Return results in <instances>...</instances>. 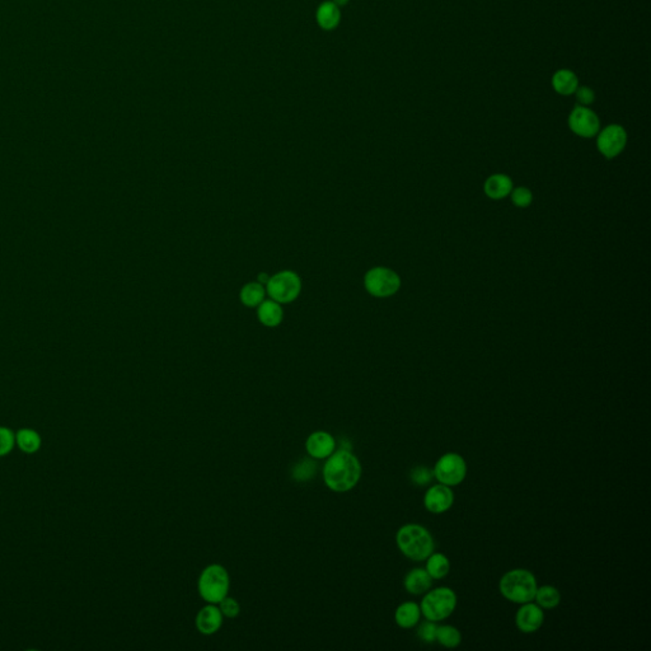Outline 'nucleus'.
<instances>
[{"label": "nucleus", "mask_w": 651, "mask_h": 651, "mask_svg": "<svg viewBox=\"0 0 651 651\" xmlns=\"http://www.w3.org/2000/svg\"><path fill=\"white\" fill-rule=\"evenodd\" d=\"M483 189L490 199L500 200L508 196L513 191V183L510 177L506 175H494L487 178Z\"/></svg>", "instance_id": "18"}, {"label": "nucleus", "mask_w": 651, "mask_h": 651, "mask_svg": "<svg viewBox=\"0 0 651 651\" xmlns=\"http://www.w3.org/2000/svg\"><path fill=\"white\" fill-rule=\"evenodd\" d=\"M545 622V612L537 603L522 604L515 615V626L523 634H534Z\"/></svg>", "instance_id": "12"}, {"label": "nucleus", "mask_w": 651, "mask_h": 651, "mask_svg": "<svg viewBox=\"0 0 651 651\" xmlns=\"http://www.w3.org/2000/svg\"><path fill=\"white\" fill-rule=\"evenodd\" d=\"M568 127L581 138H593L601 130V121L587 106L578 105L568 116Z\"/></svg>", "instance_id": "9"}, {"label": "nucleus", "mask_w": 651, "mask_h": 651, "mask_svg": "<svg viewBox=\"0 0 651 651\" xmlns=\"http://www.w3.org/2000/svg\"><path fill=\"white\" fill-rule=\"evenodd\" d=\"M338 21V12L336 8L327 4L320 10V22L324 27H332Z\"/></svg>", "instance_id": "31"}, {"label": "nucleus", "mask_w": 651, "mask_h": 651, "mask_svg": "<svg viewBox=\"0 0 651 651\" xmlns=\"http://www.w3.org/2000/svg\"><path fill=\"white\" fill-rule=\"evenodd\" d=\"M257 317L259 322L267 327H275L282 321V309L280 303L275 301H264L259 306Z\"/></svg>", "instance_id": "19"}, {"label": "nucleus", "mask_w": 651, "mask_h": 651, "mask_svg": "<svg viewBox=\"0 0 651 651\" xmlns=\"http://www.w3.org/2000/svg\"><path fill=\"white\" fill-rule=\"evenodd\" d=\"M315 467L317 466L312 459L309 458L301 459V462H298V464L294 466V468L292 471V476L298 482H307L315 477V471H317Z\"/></svg>", "instance_id": "25"}, {"label": "nucleus", "mask_w": 651, "mask_h": 651, "mask_svg": "<svg viewBox=\"0 0 651 651\" xmlns=\"http://www.w3.org/2000/svg\"><path fill=\"white\" fill-rule=\"evenodd\" d=\"M15 444L18 445V448L21 449L22 452H24L27 455H34L41 448L43 441H41L40 434L35 430H32V429H21L15 434Z\"/></svg>", "instance_id": "21"}, {"label": "nucleus", "mask_w": 651, "mask_h": 651, "mask_svg": "<svg viewBox=\"0 0 651 651\" xmlns=\"http://www.w3.org/2000/svg\"><path fill=\"white\" fill-rule=\"evenodd\" d=\"M433 477V469H429L425 466L415 467L411 471V481L417 486H427V483L431 482Z\"/></svg>", "instance_id": "28"}, {"label": "nucleus", "mask_w": 651, "mask_h": 651, "mask_svg": "<svg viewBox=\"0 0 651 651\" xmlns=\"http://www.w3.org/2000/svg\"><path fill=\"white\" fill-rule=\"evenodd\" d=\"M365 287L374 296L385 298L399 292L401 279L399 275L387 267H374L365 275Z\"/></svg>", "instance_id": "8"}, {"label": "nucleus", "mask_w": 651, "mask_h": 651, "mask_svg": "<svg viewBox=\"0 0 651 651\" xmlns=\"http://www.w3.org/2000/svg\"><path fill=\"white\" fill-rule=\"evenodd\" d=\"M322 475L329 490L343 494L352 490L360 481L362 464L350 449L340 448L327 458Z\"/></svg>", "instance_id": "1"}, {"label": "nucleus", "mask_w": 651, "mask_h": 651, "mask_svg": "<svg viewBox=\"0 0 651 651\" xmlns=\"http://www.w3.org/2000/svg\"><path fill=\"white\" fill-rule=\"evenodd\" d=\"M537 579L529 570L514 568L505 573L499 581V590L506 601L515 604L533 602L537 592Z\"/></svg>", "instance_id": "3"}, {"label": "nucleus", "mask_w": 651, "mask_h": 651, "mask_svg": "<svg viewBox=\"0 0 651 651\" xmlns=\"http://www.w3.org/2000/svg\"><path fill=\"white\" fill-rule=\"evenodd\" d=\"M458 598L453 589L448 587H439V588L427 590L425 596L421 601V615L429 621L439 622L444 621L457 608Z\"/></svg>", "instance_id": "5"}, {"label": "nucleus", "mask_w": 651, "mask_h": 651, "mask_svg": "<svg viewBox=\"0 0 651 651\" xmlns=\"http://www.w3.org/2000/svg\"><path fill=\"white\" fill-rule=\"evenodd\" d=\"M15 433L8 427H0V457L9 455L15 448Z\"/></svg>", "instance_id": "26"}, {"label": "nucleus", "mask_w": 651, "mask_h": 651, "mask_svg": "<svg viewBox=\"0 0 651 651\" xmlns=\"http://www.w3.org/2000/svg\"><path fill=\"white\" fill-rule=\"evenodd\" d=\"M534 601L542 609L556 608L561 602L560 590L552 585H543L537 588Z\"/></svg>", "instance_id": "22"}, {"label": "nucleus", "mask_w": 651, "mask_h": 651, "mask_svg": "<svg viewBox=\"0 0 651 651\" xmlns=\"http://www.w3.org/2000/svg\"><path fill=\"white\" fill-rule=\"evenodd\" d=\"M436 641L448 649H455L462 643V635L458 629L450 624H441L438 626L436 630Z\"/></svg>", "instance_id": "23"}, {"label": "nucleus", "mask_w": 651, "mask_h": 651, "mask_svg": "<svg viewBox=\"0 0 651 651\" xmlns=\"http://www.w3.org/2000/svg\"><path fill=\"white\" fill-rule=\"evenodd\" d=\"M223 617L224 616L220 612L219 607H217L215 604L208 603V606H205L203 608L199 610L196 618H195L197 631L206 636L217 634L223 626Z\"/></svg>", "instance_id": "14"}, {"label": "nucleus", "mask_w": 651, "mask_h": 651, "mask_svg": "<svg viewBox=\"0 0 651 651\" xmlns=\"http://www.w3.org/2000/svg\"><path fill=\"white\" fill-rule=\"evenodd\" d=\"M433 585V579L425 568H413L403 579V587L410 594H425Z\"/></svg>", "instance_id": "15"}, {"label": "nucleus", "mask_w": 651, "mask_h": 651, "mask_svg": "<svg viewBox=\"0 0 651 651\" xmlns=\"http://www.w3.org/2000/svg\"><path fill=\"white\" fill-rule=\"evenodd\" d=\"M399 551L413 561H425L434 552V538L425 527L420 524L402 525L396 534Z\"/></svg>", "instance_id": "2"}, {"label": "nucleus", "mask_w": 651, "mask_h": 651, "mask_svg": "<svg viewBox=\"0 0 651 651\" xmlns=\"http://www.w3.org/2000/svg\"><path fill=\"white\" fill-rule=\"evenodd\" d=\"M241 301L247 307H259L265 301V289L259 282L247 284L241 292Z\"/></svg>", "instance_id": "24"}, {"label": "nucleus", "mask_w": 651, "mask_h": 651, "mask_svg": "<svg viewBox=\"0 0 651 651\" xmlns=\"http://www.w3.org/2000/svg\"><path fill=\"white\" fill-rule=\"evenodd\" d=\"M199 594L203 601L210 604H217L228 595L231 579L224 566L213 564L205 567L199 578Z\"/></svg>", "instance_id": "4"}, {"label": "nucleus", "mask_w": 651, "mask_h": 651, "mask_svg": "<svg viewBox=\"0 0 651 651\" xmlns=\"http://www.w3.org/2000/svg\"><path fill=\"white\" fill-rule=\"evenodd\" d=\"M269 279H270V278L267 276L266 273H261L259 276V280H261V282H267Z\"/></svg>", "instance_id": "33"}, {"label": "nucleus", "mask_w": 651, "mask_h": 651, "mask_svg": "<svg viewBox=\"0 0 651 651\" xmlns=\"http://www.w3.org/2000/svg\"><path fill=\"white\" fill-rule=\"evenodd\" d=\"M425 570L433 580H441L449 574L450 562L444 553L433 552L427 559Z\"/></svg>", "instance_id": "20"}, {"label": "nucleus", "mask_w": 651, "mask_h": 651, "mask_svg": "<svg viewBox=\"0 0 651 651\" xmlns=\"http://www.w3.org/2000/svg\"><path fill=\"white\" fill-rule=\"evenodd\" d=\"M217 604H219V609H220V612L223 613V616L228 617V618H236V617L238 616L239 612H241V606H239V603L237 602L234 598L228 596V595L225 596L223 601H220V602L217 603Z\"/></svg>", "instance_id": "29"}, {"label": "nucleus", "mask_w": 651, "mask_h": 651, "mask_svg": "<svg viewBox=\"0 0 651 651\" xmlns=\"http://www.w3.org/2000/svg\"><path fill=\"white\" fill-rule=\"evenodd\" d=\"M453 503H455L453 491L449 486L443 485V483H438V485L431 486L430 489H427L425 496H424L425 509L433 514H443L448 511Z\"/></svg>", "instance_id": "11"}, {"label": "nucleus", "mask_w": 651, "mask_h": 651, "mask_svg": "<svg viewBox=\"0 0 651 651\" xmlns=\"http://www.w3.org/2000/svg\"><path fill=\"white\" fill-rule=\"evenodd\" d=\"M596 147L606 158L612 159L622 152L627 143V133L620 125H609L596 134Z\"/></svg>", "instance_id": "10"}, {"label": "nucleus", "mask_w": 651, "mask_h": 651, "mask_svg": "<svg viewBox=\"0 0 651 651\" xmlns=\"http://www.w3.org/2000/svg\"><path fill=\"white\" fill-rule=\"evenodd\" d=\"M552 87L561 96L574 94L579 87V78L570 69H560L553 74Z\"/></svg>", "instance_id": "17"}, {"label": "nucleus", "mask_w": 651, "mask_h": 651, "mask_svg": "<svg viewBox=\"0 0 651 651\" xmlns=\"http://www.w3.org/2000/svg\"><path fill=\"white\" fill-rule=\"evenodd\" d=\"M420 604L415 602H405L399 604L394 612V621L401 629H413L420 622Z\"/></svg>", "instance_id": "16"}, {"label": "nucleus", "mask_w": 651, "mask_h": 651, "mask_svg": "<svg viewBox=\"0 0 651 651\" xmlns=\"http://www.w3.org/2000/svg\"><path fill=\"white\" fill-rule=\"evenodd\" d=\"M511 200H513V203L515 206L527 208V206H529L532 203V192L527 187H518V189H513Z\"/></svg>", "instance_id": "30"}, {"label": "nucleus", "mask_w": 651, "mask_h": 651, "mask_svg": "<svg viewBox=\"0 0 651 651\" xmlns=\"http://www.w3.org/2000/svg\"><path fill=\"white\" fill-rule=\"evenodd\" d=\"M575 96H576V99L579 102L580 106H587L592 105L594 103L595 101V93L592 88H589L587 85H582V87H578V90L575 91Z\"/></svg>", "instance_id": "32"}, {"label": "nucleus", "mask_w": 651, "mask_h": 651, "mask_svg": "<svg viewBox=\"0 0 651 651\" xmlns=\"http://www.w3.org/2000/svg\"><path fill=\"white\" fill-rule=\"evenodd\" d=\"M306 450L313 459H326L336 450V441L327 431H315L306 441Z\"/></svg>", "instance_id": "13"}, {"label": "nucleus", "mask_w": 651, "mask_h": 651, "mask_svg": "<svg viewBox=\"0 0 651 651\" xmlns=\"http://www.w3.org/2000/svg\"><path fill=\"white\" fill-rule=\"evenodd\" d=\"M436 630H438L436 622L427 620L425 622L421 623L420 626H419L417 636L420 637L424 643L433 644L436 641Z\"/></svg>", "instance_id": "27"}, {"label": "nucleus", "mask_w": 651, "mask_h": 651, "mask_svg": "<svg viewBox=\"0 0 651 651\" xmlns=\"http://www.w3.org/2000/svg\"><path fill=\"white\" fill-rule=\"evenodd\" d=\"M433 473L439 483L449 487L458 486L467 476V463L458 453H445L435 463Z\"/></svg>", "instance_id": "6"}, {"label": "nucleus", "mask_w": 651, "mask_h": 651, "mask_svg": "<svg viewBox=\"0 0 651 651\" xmlns=\"http://www.w3.org/2000/svg\"><path fill=\"white\" fill-rule=\"evenodd\" d=\"M267 294L278 303H290L301 294V281L293 271H282L271 276L266 282Z\"/></svg>", "instance_id": "7"}]
</instances>
